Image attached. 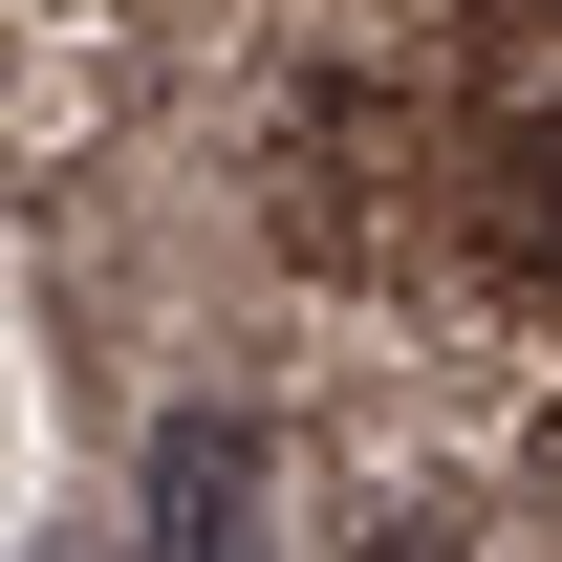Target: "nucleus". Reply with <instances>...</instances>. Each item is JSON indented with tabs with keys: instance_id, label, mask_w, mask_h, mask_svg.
<instances>
[{
	"instance_id": "nucleus-1",
	"label": "nucleus",
	"mask_w": 562,
	"mask_h": 562,
	"mask_svg": "<svg viewBox=\"0 0 562 562\" xmlns=\"http://www.w3.org/2000/svg\"><path fill=\"white\" fill-rule=\"evenodd\" d=\"M151 562H281L260 432H238V412H173V432H151Z\"/></svg>"
},
{
	"instance_id": "nucleus-2",
	"label": "nucleus",
	"mask_w": 562,
	"mask_h": 562,
	"mask_svg": "<svg viewBox=\"0 0 562 562\" xmlns=\"http://www.w3.org/2000/svg\"><path fill=\"white\" fill-rule=\"evenodd\" d=\"M519 238L562 260V131H519Z\"/></svg>"
}]
</instances>
